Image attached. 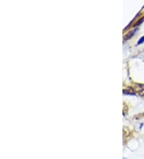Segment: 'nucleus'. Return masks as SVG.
Here are the masks:
<instances>
[{"instance_id": "7ed1b4c3", "label": "nucleus", "mask_w": 144, "mask_h": 159, "mask_svg": "<svg viewBox=\"0 0 144 159\" xmlns=\"http://www.w3.org/2000/svg\"><path fill=\"white\" fill-rule=\"evenodd\" d=\"M143 42H144V36L142 37L141 39L139 40V41H138V44H140V43H143Z\"/></svg>"}, {"instance_id": "f257e3e1", "label": "nucleus", "mask_w": 144, "mask_h": 159, "mask_svg": "<svg viewBox=\"0 0 144 159\" xmlns=\"http://www.w3.org/2000/svg\"><path fill=\"white\" fill-rule=\"evenodd\" d=\"M135 87V91L142 97H144V84H137Z\"/></svg>"}, {"instance_id": "f03ea898", "label": "nucleus", "mask_w": 144, "mask_h": 159, "mask_svg": "<svg viewBox=\"0 0 144 159\" xmlns=\"http://www.w3.org/2000/svg\"><path fill=\"white\" fill-rule=\"evenodd\" d=\"M137 31V29H135V30H134V31H131V32H130V33L127 34V35H126V36L124 37V40H125V41H126V40H129V39H130V38H131V37L133 36V35H134V34L135 33V31Z\"/></svg>"}]
</instances>
